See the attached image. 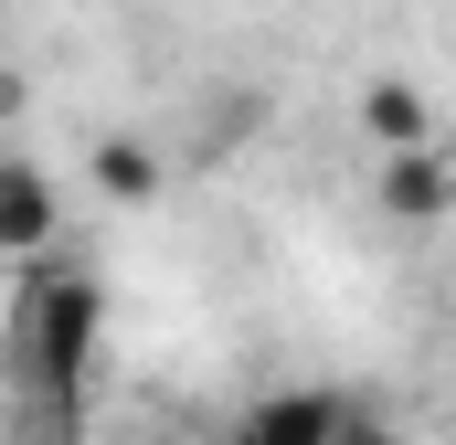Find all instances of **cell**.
Listing matches in <instances>:
<instances>
[{
	"instance_id": "obj_5",
	"label": "cell",
	"mask_w": 456,
	"mask_h": 445,
	"mask_svg": "<svg viewBox=\"0 0 456 445\" xmlns=\"http://www.w3.org/2000/svg\"><path fill=\"white\" fill-rule=\"evenodd\" d=\"M350 117H361L371 159H393V149H425V138H446V127H436V107H425V85H403V75H371Z\"/></svg>"
},
{
	"instance_id": "obj_8",
	"label": "cell",
	"mask_w": 456,
	"mask_h": 445,
	"mask_svg": "<svg viewBox=\"0 0 456 445\" xmlns=\"http://www.w3.org/2000/svg\"><path fill=\"white\" fill-rule=\"evenodd\" d=\"M11 117H21V75H0V127H11Z\"/></svg>"
},
{
	"instance_id": "obj_1",
	"label": "cell",
	"mask_w": 456,
	"mask_h": 445,
	"mask_svg": "<svg viewBox=\"0 0 456 445\" xmlns=\"http://www.w3.org/2000/svg\"><path fill=\"white\" fill-rule=\"evenodd\" d=\"M96 339H107V297H96L86 265L43 255V265L11 276V382H21V403L53 435L86 425V360H96Z\"/></svg>"
},
{
	"instance_id": "obj_2",
	"label": "cell",
	"mask_w": 456,
	"mask_h": 445,
	"mask_svg": "<svg viewBox=\"0 0 456 445\" xmlns=\"http://www.w3.org/2000/svg\"><path fill=\"white\" fill-rule=\"evenodd\" d=\"M371 213L403 222V233H436V222H456V138H425V149L371 159Z\"/></svg>"
},
{
	"instance_id": "obj_3",
	"label": "cell",
	"mask_w": 456,
	"mask_h": 445,
	"mask_svg": "<svg viewBox=\"0 0 456 445\" xmlns=\"http://www.w3.org/2000/svg\"><path fill=\"white\" fill-rule=\"evenodd\" d=\"M53 233H64V191H53V170L32 159V149H11L0 138V265L21 276V265H43L53 255Z\"/></svg>"
},
{
	"instance_id": "obj_7",
	"label": "cell",
	"mask_w": 456,
	"mask_h": 445,
	"mask_svg": "<svg viewBox=\"0 0 456 445\" xmlns=\"http://www.w3.org/2000/svg\"><path fill=\"white\" fill-rule=\"evenodd\" d=\"M340 445H414L393 414H371V403H350V425H340Z\"/></svg>"
},
{
	"instance_id": "obj_4",
	"label": "cell",
	"mask_w": 456,
	"mask_h": 445,
	"mask_svg": "<svg viewBox=\"0 0 456 445\" xmlns=\"http://www.w3.org/2000/svg\"><path fill=\"white\" fill-rule=\"evenodd\" d=\"M340 425H350V392L287 382V392H255V403L224 425V445H340Z\"/></svg>"
},
{
	"instance_id": "obj_6",
	"label": "cell",
	"mask_w": 456,
	"mask_h": 445,
	"mask_svg": "<svg viewBox=\"0 0 456 445\" xmlns=\"http://www.w3.org/2000/svg\"><path fill=\"white\" fill-rule=\"evenodd\" d=\"M96 191L107 202H159V149L149 138H107L96 149Z\"/></svg>"
}]
</instances>
